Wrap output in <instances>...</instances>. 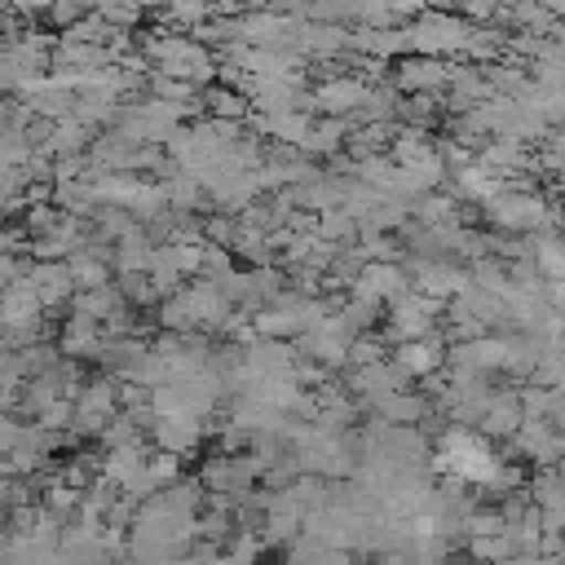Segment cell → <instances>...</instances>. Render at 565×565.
<instances>
[{"label":"cell","instance_id":"6da1fadb","mask_svg":"<svg viewBox=\"0 0 565 565\" xmlns=\"http://www.w3.org/2000/svg\"><path fill=\"white\" fill-rule=\"evenodd\" d=\"M40 309H44V300L31 291V282H26V278H13L9 287H0V331H9V340H13V344L35 335Z\"/></svg>","mask_w":565,"mask_h":565},{"label":"cell","instance_id":"7a4b0ae2","mask_svg":"<svg viewBox=\"0 0 565 565\" xmlns=\"http://www.w3.org/2000/svg\"><path fill=\"white\" fill-rule=\"evenodd\" d=\"M441 468H450V472H459V477H477V481H490V477L499 472L494 455H490L477 437H468V433H450V437H446V446H441Z\"/></svg>","mask_w":565,"mask_h":565},{"label":"cell","instance_id":"3957f363","mask_svg":"<svg viewBox=\"0 0 565 565\" xmlns=\"http://www.w3.org/2000/svg\"><path fill=\"white\" fill-rule=\"evenodd\" d=\"M26 282H31V291H35L44 305H62V300L75 291V278H71L66 260H40V265H31Z\"/></svg>","mask_w":565,"mask_h":565},{"label":"cell","instance_id":"277c9868","mask_svg":"<svg viewBox=\"0 0 565 565\" xmlns=\"http://www.w3.org/2000/svg\"><path fill=\"white\" fill-rule=\"evenodd\" d=\"M110 406H115V393H110V384H88V393L75 402V424L79 428H102V419L110 415Z\"/></svg>","mask_w":565,"mask_h":565},{"label":"cell","instance_id":"5b68a950","mask_svg":"<svg viewBox=\"0 0 565 565\" xmlns=\"http://www.w3.org/2000/svg\"><path fill=\"white\" fill-rule=\"evenodd\" d=\"M154 437H159L163 450H190L199 441V424L190 415H163L159 428H154Z\"/></svg>","mask_w":565,"mask_h":565},{"label":"cell","instance_id":"8992f818","mask_svg":"<svg viewBox=\"0 0 565 565\" xmlns=\"http://www.w3.org/2000/svg\"><path fill=\"white\" fill-rule=\"evenodd\" d=\"M62 349H66V353H79V358H88V353H97V349H102L97 327H93V318H88V313H79V318H71V322H66V331H62Z\"/></svg>","mask_w":565,"mask_h":565},{"label":"cell","instance_id":"52a82bcc","mask_svg":"<svg viewBox=\"0 0 565 565\" xmlns=\"http://www.w3.org/2000/svg\"><path fill=\"white\" fill-rule=\"evenodd\" d=\"M75 309L88 313V318H110V313L119 309V296L106 291V282H97V287H84V296L75 300Z\"/></svg>","mask_w":565,"mask_h":565},{"label":"cell","instance_id":"ba28073f","mask_svg":"<svg viewBox=\"0 0 565 565\" xmlns=\"http://www.w3.org/2000/svg\"><path fill=\"white\" fill-rule=\"evenodd\" d=\"M66 269H71L75 287H97V282H106V265H102V260H93L88 252H75V256L66 260Z\"/></svg>","mask_w":565,"mask_h":565},{"label":"cell","instance_id":"9c48e42d","mask_svg":"<svg viewBox=\"0 0 565 565\" xmlns=\"http://www.w3.org/2000/svg\"><path fill=\"white\" fill-rule=\"evenodd\" d=\"M362 291L366 296H397L402 291V274L397 269H366L362 274Z\"/></svg>","mask_w":565,"mask_h":565},{"label":"cell","instance_id":"30bf717a","mask_svg":"<svg viewBox=\"0 0 565 565\" xmlns=\"http://www.w3.org/2000/svg\"><path fill=\"white\" fill-rule=\"evenodd\" d=\"M402 366H411V371L437 366V344H406V349H402Z\"/></svg>","mask_w":565,"mask_h":565},{"label":"cell","instance_id":"8fae6325","mask_svg":"<svg viewBox=\"0 0 565 565\" xmlns=\"http://www.w3.org/2000/svg\"><path fill=\"white\" fill-rule=\"evenodd\" d=\"M57 221H62V216H57V212H53L49 203H35V199H31V212H26V225H31L35 234H44V230H53Z\"/></svg>","mask_w":565,"mask_h":565}]
</instances>
